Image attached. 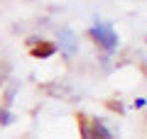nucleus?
Wrapping results in <instances>:
<instances>
[{"label":"nucleus","mask_w":147,"mask_h":139,"mask_svg":"<svg viewBox=\"0 0 147 139\" xmlns=\"http://www.w3.org/2000/svg\"><path fill=\"white\" fill-rule=\"evenodd\" d=\"M17 88H20V83H12V86H10V88L5 90V105H10V103H12V98H15Z\"/></svg>","instance_id":"obj_7"},{"label":"nucleus","mask_w":147,"mask_h":139,"mask_svg":"<svg viewBox=\"0 0 147 139\" xmlns=\"http://www.w3.org/2000/svg\"><path fill=\"white\" fill-rule=\"evenodd\" d=\"M12 120H15V115H12L10 110L0 108V124H12Z\"/></svg>","instance_id":"obj_6"},{"label":"nucleus","mask_w":147,"mask_h":139,"mask_svg":"<svg viewBox=\"0 0 147 139\" xmlns=\"http://www.w3.org/2000/svg\"><path fill=\"white\" fill-rule=\"evenodd\" d=\"M57 49L61 51L64 59H74L79 54V37L71 27H59L57 32Z\"/></svg>","instance_id":"obj_2"},{"label":"nucleus","mask_w":147,"mask_h":139,"mask_svg":"<svg viewBox=\"0 0 147 139\" xmlns=\"http://www.w3.org/2000/svg\"><path fill=\"white\" fill-rule=\"evenodd\" d=\"M88 37L103 49L105 54H115L118 46H120V37H118V32L113 29V25L105 22V20H93V25L88 27Z\"/></svg>","instance_id":"obj_1"},{"label":"nucleus","mask_w":147,"mask_h":139,"mask_svg":"<svg viewBox=\"0 0 147 139\" xmlns=\"http://www.w3.org/2000/svg\"><path fill=\"white\" fill-rule=\"evenodd\" d=\"M79 129H81V139H98L96 132H93V127L86 122V117H79Z\"/></svg>","instance_id":"obj_5"},{"label":"nucleus","mask_w":147,"mask_h":139,"mask_svg":"<svg viewBox=\"0 0 147 139\" xmlns=\"http://www.w3.org/2000/svg\"><path fill=\"white\" fill-rule=\"evenodd\" d=\"M110 110H115V112H125V108H123V103H108Z\"/></svg>","instance_id":"obj_9"},{"label":"nucleus","mask_w":147,"mask_h":139,"mask_svg":"<svg viewBox=\"0 0 147 139\" xmlns=\"http://www.w3.org/2000/svg\"><path fill=\"white\" fill-rule=\"evenodd\" d=\"M59 49H57V44H52V41H44V39H39V44H34L30 49V54L34 59H49V56H54Z\"/></svg>","instance_id":"obj_3"},{"label":"nucleus","mask_w":147,"mask_h":139,"mask_svg":"<svg viewBox=\"0 0 147 139\" xmlns=\"http://www.w3.org/2000/svg\"><path fill=\"white\" fill-rule=\"evenodd\" d=\"M142 108H147V98H135L132 100V110H142Z\"/></svg>","instance_id":"obj_8"},{"label":"nucleus","mask_w":147,"mask_h":139,"mask_svg":"<svg viewBox=\"0 0 147 139\" xmlns=\"http://www.w3.org/2000/svg\"><path fill=\"white\" fill-rule=\"evenodd\" d=\"M91 127H93V132H96V137H98V139H115V134H113V132H110L108 127H105V122H103V120L93 117Z\"/></svg>","instance_id":"obj_4"}]
</instances>
